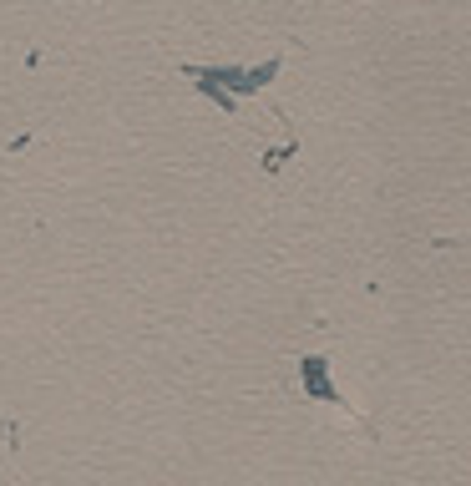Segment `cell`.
Here are the masks:
<instances>
[{
    "mask_svg": "<svg viewBox=\"0 0 471 486\" xmlns=\"http://www.w3.org/2000/svg\"><path fill=\"white\" fill-rule=\"evenodd\" d=\"M299 380H305V390H309V396H319V400H330V406H340V390L330 385V360L309 355L305 365H299Z\"/></svg>",
    "mask_w": 471,
    "mask_h": 486,
    "instance_id": "6da1fadb",
    "label": "cell"
}]
</instances>
